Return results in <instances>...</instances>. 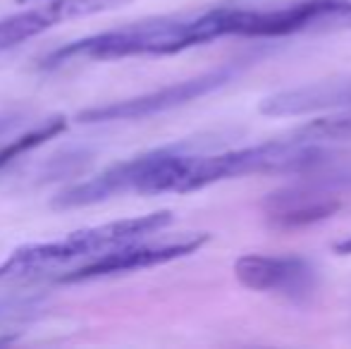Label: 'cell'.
I'll return each mask as SVG.
<instances>
[{"instance_id":"3957f363","label":"cell","mask_w":351,"mask_h":349,"mask_svg":"<svg viewBox=\"0 0 351 349\" xmlns=\"http://www.w3.org/2000/svg\"><path fill=\"white\" fill-rule=\"evenodd\" d=\"M167 225H172V213L170 210H158V213L139 215V218L115 220V223L77 230V232L65 234L56 242L29 244V247L12 252L0 263V280L29 278V275L56 270L62 268V265L84 261V258L93 261V258L103 256V254L112 252L117 247L153 237L160 230H165Z\"/></svg>"},{"instance_id":"8fae6325","label":"cell","mask_w":351,"mask_h":349,"mask_svg":"<svg viewBox=\"0 0 351 349\" xmlns=\"http://www.w3.org/2000/svg\"><path fill=\"white\" fill-rule=\"evenodd\" d=\"M294 136L304 141H315V144L351 139V108H342V110L330 112L313 122H306L294 132Z\"/></svg>"},{"instance_id":"9c48e42d","label":"cell","mask_w":351,"mask_h":349,"mask_svg":"<svg viewBox=\"0 0 351 349\" xmlns=\"http://www.w3.org/2000/svg\"><path fill=\"white\" fill-rule=\"evenodd\" d=\"M261 208L270 228L299 230L332 218L342 208V201L315 186H287L265 196Z\"/></svg>"},{"instance_id":"52a82bcc","label":"cell","mask_w":351,"mask_h":349,"mask_svg":"<svg viewBox=\"0 0 351 349\" xmlns=\"http://www.w3.org/2000/svg\"><path fill=\"white\" fill-rule=\"evenodd\" d=\"M234 278L254 292L282 294L299 299L315 289L318 275L311 261L301 256H275V254H244L234 261Z\"/></svg>"},{"instance_id":"277c9868","label":"cell","mask_w":351,"mask_h":349,"mask_svg":"<svg viewBox=\"0 0 351 349\" xmlns=\"http://www.w3.org/2000/svg\"><path fill=\"white\" fill-rule=\"evenodd\" d=\"M351 29V0L244 3L241 38H282L308 32Z\"/></svg>"},{"instance_id":"30bf717a","label":"cell","mask_w":351,"mask_h":349,"mask_svg":"<svg viewBox=\"0 0 351 349\" xmlns=\"http://www.w3.org/2000/svg\"><path fill=\"white\" fill-rule=\"evenodd\" d=\"M342 110L351 108V80L347 82H318L311 86L285 88L261 101V112L273 117L306 115L318 110Z\"/></svg>"},{"instance_id":"8992f818","label":"cell","mask_w":351,"mask_h":349,"mask_svg":"<svg viewBox=\"0 0 351 349\" xmlns=\"http://www.w3.org/2000/svg\"><path fill=\"white\" fill-rule=\"evenodd\" d=\"M234 77H237L234 65L217 67V70H210V72H206V75L194 77V80L162 86V88H158V91L146 93V96L127 98V101H117V103H112V106L93 108V110L82 112L79 122H110V120H139V117H151L162 110H170V108L196 101V98L225 86L227 82H232Z\"/></svg>"},{"instance_id":"7a4b0ae2","label":"cell","mask_w":351,"mask_h":349,"mask_svg":"<svg viewBox=\"0 0 351 349\" xmlns=\"http://www.w3.org/2000/svg\"><path fill=\"white\" fill-rule=\"evenodd\" d=\"M330 154L315 141L289 136L220 154H186L170 146L151 184V194H189L246 175H301L328 163Z\"/></svg>"},{"instance_id":"4fadbf2b","label":"cell","mask_w":351,"mask_h":349,"mask_svg":"<svg viewBox=\"0 0 351 349\" xmlns=\"http://www.w3.org/2000/svg\"><path fill=\"white\" fill-rule=\"evenodd\" d=\"M36 309L34 299H0V326L17 318H27Z\"/></svg>"},{"instance_id":"5b68a950","label":"cell","mask_w":351,"mask_h":349,"mask_svg":"<svg viewBox=\"0 0 351 349\" xmlns=\"http://www.w3.org/2000/svg\"><path fill=\"white\" fill-rule=\"evenodd\" d=\"M208 242H210L208 232H186V234H175V237L151 239V242L139 239V242L117 247L112 252L103 254V256L93 258V261L79 265L77 270L62 275L60 280L62 282H84V280L108 278V275H117V273H134V270L153 268V265L191 256V254H196Z\"/></svg>"},{"instance_id":"2e32d148","label":"cell","mask_w":351,"mask_h":349,"mask_svg":"<svg viewBox=\"0 0 351 349\" xmlns=\"http://www.w3.org/2000/svg\"><path fill=\"white\" fill-rule=\"evenodd\" d=\"M19 3H43V0H19Z\"/></svg>"},{"instance_id":"ba28073f","label":"cell","mask_w":351,"mask_h":349,"mask_svg":"<svg viewBox=\"0 0 351 349\" xmlns=\"http://www.w3.org/2000/svg\"><path fill=\"white\" fill-rule=\"evenodd\" d=\"M125 3L130 0H43V3H34L29 10L0 19V51H10L29 38H36L38 34L48 32L67 19L106 12V10L120 8Z\"/></svg>"},{"instance_id":"5bb4252c","label":"cell","mask_w":351,"mask_h":349,"mask_svg":"<svg viewBox=\"0 0 351 349\" xmlns=\"http://www.w3.org/2000/svg\"><path fill=\"white\" fill-rule=\"evenodd\" d=\"M335 252L342 254V256H349V254H351V237H347V239H342V242L335 244Z\"/></svg>"},{"instance_id":"6da1fadb","label":"cell","mask_w":351,"mask_h":349,"mask_svg":"<svg viewBox=\"0 0 351 349\" xmlns=\"http://www.w3.org/2000/svg\"><path fill=\"white\" fill-rule=\"evenodd\" d=\"M239 0L210 5L194 12L151 17L110 32L93 34L53 51L43 67H60L72 60H117L134 56H175L239 32Z\"/></svg>"},{"instance_id":"7c38bea8","label":"cell","mask_w":351,"mask_h":349,"mask_svg":"<svg viewBox=\"0 0 351 349\" xmlns=\"http://www.w3.org/2000/svg\"><path fill=\"white\" fill-rule=\"evenodd\" d=\"M67 127V120L65 117H51V120L41 122L38 127H34V130L24 132V134H19L17 139L8 141L5 146H0V168H5V165H10L14 158H19V156H24L27 151L36 149V146L46 144L48 139H53V136H58L62 130Z\"/></svg>"},{"instance_id":"9a60e30c","label":"cell","mask_w":351,"mask_h":349,"mask_svg":"<svg viewBox=\"0 0 351 349\" xmlns=\"http://www.w3.org/2000/svg\"><path fill=\"white\" fill-rule=\"evenodd\" d=\"M14 122H17V120H14L12 115H0V136H3L5 132H8L10 127L14 125Z\"/></svg>"}]
</instances>
